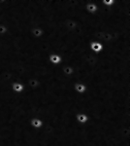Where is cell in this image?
Wrapping results in <instances>:
<instances>
[{"label": "cell", "mask_w": 130, "mask_h": 146, "mask_svg": "<svg viewBox=\"0 0 130 146\" xmlns=\"http://www.w3.org/2000/svg\"><path fill=\"white\" fill-rule=\"evenodd\" d=\"M40 125H41V122L38 121V120H34V122H33V126H34V127H40Z\"/></svg>", "instance_id": "6da1fadb"}, {"label": "cell", "mask_w": 130, "mask_h": 146, "mask_svg": "<svg viewBox=\"0 0 130 146\" xmlns=\"http://www.w3.org/2000/svg\"><path fill=\"white\" fill-rule=\"evenodd\" d=\"M78 119H79L80 121H82V122L86 121V117L84 116V115H81V116H79V118H78Z\"/></svg>", "instance_id": "7a4b0ae2"}, {"label": "cell", "mask_w": 130, "mask_h": 146, "mask_svg": "<svg viewBox=\"0 0 130 146\" xmlns=\"http://www.w3.org/2000/svg\"><path fill=\"white\" fill-rule=\"evenodd\" d=\"M14 89H16V90H18V91H20V90H22V87L20 86V85H15Z\"/></svg>", "instance_id": "3957f363"}]
</instances>
